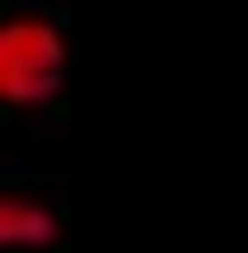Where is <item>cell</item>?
<instances>
[{
	"instance_id": "6da1fadb",
	"label": "cell",
	"mask_w": 248,
	"mask_h": 253,
	"mask_svg": "<svg viewBox=\"0 0 248 253\" xmlns=\"http://www.w3.org/2000/svg\"><path fill=\"white\" fill-rule=\"evenodd\" d=\"M68 40L46 17H11L0 23V101L11 107H40L62 90Z\"/></svg>"
},
{
	"instance_id": "7a4b0ae2",
	"label": "cell",
	"mask_w": 248,
	"mask_h": 253,
	"mask_svg": "<svg viewBox=\"0 0 248 253\" xmlns=\"http://www.w3.org/2000/svg\"><path fill=\"white\" fill-rule=\"evenodd\" d=\"M56 242V214L34 197H11L0 191V253H23V248H51Z\"/></svg>"
}]
</instances>
